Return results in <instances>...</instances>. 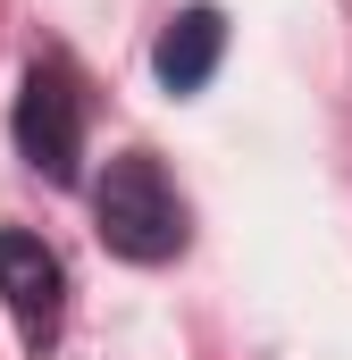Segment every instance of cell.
<instances>
[{
	"label": "cell",
	"instance_id": "obj_1",
	"mask_svg": "<svg viewBox=\"0 0 352 360\" xmlns=\"http://www.w3.org/2000/svg\"><path fill=\"white\" fill-rule=\"evenodd\" d=\"M92 218H101V243L134 269H160L184 252V193L168 184V168L151 151H118L101 184H92Z\"/></svg>",
	"mask_w": 352,
	"mask_h": 360
},
{
	"label": "cell",
	"instance_id": "obj_2",
	"mask_svg": "<svg viewBox=\"0 0 352 360\" xmlns=\"http://www.w3.org/2000/svg\"><path fill=\"white\" fill-rule=\"evenodd\" d=\"M17 151H25V168L51 184H76L84 168V92L68 76V59H34L25 68V92H17Z\"/></svg>",
	"mask_w": 352,
	"mask_h": 360
},
{
	"label": "cell",
	"instance_id": "obj_3",
	"mask_svg": "<svg viewBox=\"0 0 352 360\" xmlns=\"http://www.w3.org/2000/svg\"><path fill=\"white\" fill-rule=\"evenodd\" d=\"M0 310H8L17 344L34 360L51 352L59 327H68V269H59V252H51L42 235H25V226H0Z\"/></svg>",
	"mask_w": 352,
	"mask_h": 360
},
{
	"label": "cell",
	"instance_id": "obj_4",
	"mask_svg": "<svg viewBox=\"0 0 352 360\" xmlns=\"http://www.w3.org/2000/svg\"><path fill=\"white\" fill-rule=\"evenodd\" d=\"M218 51H227V17H218V8H184V17H168L151 68H160L168 92H201L210 76H218Z\"/></svg>",
	"mask_w": 352,
	"mask_h": 360
}]
</instances>
